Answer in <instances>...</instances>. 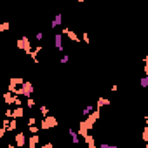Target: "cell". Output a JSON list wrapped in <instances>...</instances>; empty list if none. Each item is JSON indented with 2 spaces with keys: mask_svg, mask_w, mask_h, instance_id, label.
Instances as JSON below:
<instances>
[{
  "mask_svg": "<svg viewBox=\"0 0 148 148\" xmlns=\"http://www.w3.org/2000/svg\"><path fill=\"white\" fill-rule=\"evenodd\" d=\"M99 115H101V110H98V108H94V112L91 113V115H87L80 124H79V138H86L87 134H89V129H92L94 127V124L98 122V119H99Z\"/></svg>",
  "mask_w": 148,
  "mask_h": 148,
  "instance_id": "obj_1",
  "label": "cell"
},
{
  "mask_svg": "<svg viewBox=\"0 0 148 148\" xmlns=\"http://www.w3.org/2000/svg\"><path fill=\"white\" fill-rule=\"evenodd\" d=\"M32 94H33V84H32V82H28V80H25V82H23V86H21V87H18V91H16V94H14V96L32 98Z\"/></svg>",
  "mask_w": 148,
  "mask_h": 148,
  "instance_id": "obj_2",
  "label": "cell"
},
{
  "mask_svg": "<svg viewBox=\"0 0 148 148\" xmlns=\"http://www.w3.org/2000/svg\"><path fill=\"white\" fill-rule=\"evenodd\" d=\"M40 129H44V131H49V129H54V127H58V119L54 117V115H47V117H44L42 119V122H40V125H38Z\"/></svg>",
  "mask_w": 148,
  "mask_h": 148,
  "instance_id": "obj_3",
  "label": "cell"
},
{
  "mask_svg": "<svg viewBox=\"0 0 148 148\" xmlns=\"http://www.w3.org/2000/svg\"><path fill=\"white\" fill-rule=\"evenodd\" d=\"M16 45H18V49H19V51H23L25 54H28V56H30V52H32V42H30V38H28V37H21V38L16 42Z\"/></svg>",
  "mask_w": 148,
  "mask_h": 148,
  "instance_id": "obj_4",
  "label": "cell"
},
{
  "mask_svg": "<svg viewBox=\"0 0 148 148\" xmlns=\"http://www.w3.org/2000/svg\"><path fill=\"white\" fill-rule=\"evenodd\" d=\"M61 35L63 37H68L71 42H80V38H79V35L73 32V30H70V28H64V26H61Z\"/></svg>",
  "mask_w": 148,
  "mask_h": 148,
  "instance_id": "obj_5",
  "label": "cell"
},
{
  "mask_svg": "<svg viewBox=\"0 0 148 148\" xmlns=\"http://www.w3.org/2000/svg\"><path fill=\"white\" fill-rule=\"evenodd\" d=\"M12 143H14L18 148H25V146H26V134H25V132H16Z\"/></svg>",
  "mask_w": 148,
  "mask_h": 148,
  "instance_id": "obj_6",
  "label": "cell"
},
{
  "mask_svg": "<svg viewBox=\"0 0 148 148\" xmlns=\"http://www.w3.org/2000/svg\"><path fill=\"white\" fill-rule=\"evenodd\" d=\"M38 143H40L38 134H32L30 138H26V146H28V148H37V146H38Z\"/></svg>",
  "mask_w": 148,
  "mask_h": 148,
  "instance_id": "obj_7",
  "label": "cell"
},
{
  "mask_svg": "<svg viewBox=\"0 0 148 148\" xmlns=\"http://www.w3.org/2000/svg\"><path fill=\"white\" fill-rule=\"evenodd\" d=\"M54 45L59 52H63V35L61 33H56L54 35Z\"/></svg>",
  "mask_w": 148,
  "mask_h": 148,
  "instance_id": "obj_8",
  "label": "cell"
},
{
  "mask_svg": "<svg viewBox=\"0 0 148 148\" xmlns=\"http://www.w3.org/2000/svg\"><path fill=\"white\" fill-rule=\"evenodd\" d=\"M110 103H112V101H110L108 98H98V99H96V108L101 110L103 106H110Z\"/></svg>",
  "mask_w": 148,
  "mask_h": 148,
  "instance_id": "obj_9",
  "label": "cell"
},
{
  "mask_svg": "<svg viewBox=\"0 0 148 148\" xmlns=\"http://www.w3.org/2000/svg\"><path fill=\"white\" fill-rule=\"evenodd\" d=\"M61 23H63V14H56L54 19L51 21V28H58V26H61Z\"/></svg>",
  "mask_w": 148,
  "mask_h": 148,
  "instance_id": "obj_10",
  "label": "cell"
},
{
  "mask_svg": "<svg viewBox=\"0 0 148 148\" xmlns=\"http://www.w3.org/2000/svg\"><path fill=\"white\" fill-rule=\"evenodd\" d=\"M23 82H25V80H23L21 77H11V79H9V86H14V87H21Z\"/></svg>",
  "mask_w": 148,
  "mask_h": 148,
  "instance_id": "obj_11",
  "label": "cell"
},
{
  "mask_svg": "<svg viewBox=\"0 0 148 148\" xmlns=\"http://www.w3.org/2000/svg\"><path fill=\"white\" fill-rule=\"evenodd\" d=\"M14 99H16V96H14V94H11L9 91H7V92H4V103H5V105H9V106H11V105H14Z\"/></svg>",
  "mask_w": 148,
  "mask_h": 148,
  "instance_id": "obj_12",
  "label": "cell"
},
{
  "mask_svg": "<svg viewBox=\"0 0 148 148\" xmlns=\"http://www.w3.org/2000/svg\"><path fill=\"white\" fill-rule=\"evenodd\" d=\"M42 49H44L42 45H37V49H32V52H30V56H32V59H33L35 63H38V58H37V56H38V54L42 52Z\"/></svg>",
  "mask_w": 148,
  "mask_h": 148,
  "instance_id": "obj_13",
  "label": "cell"
},
{
  "mask_svg": "<svg viewBox=\"0 0 148 148\" xmlns=\"http://www.w3.org/2000/svg\"><path fill=\"white\" fill-rule=\"evenodd\" d=\"M25 115V110H23V106H16V110H12V119H21Z\"/></svg>",
  "mask_w": 148,
  "mask_h": 148,
  "instance_id": "obj_14",
  "label": "cell"
},
{
  "mask_svg": "<svg viewBox=\"0 0 148 148\" xmlns=\"http://www.w3.org/2000/svg\"><path fill=\"white\" fill-rule=\"evenodd\" d=\"M84 139H86V143H87V146H89V148H98V145H96V139L92 138V134H87Z\"/></svg>",
  "mask_w": 148,
  "mask_h": 148,
  "instance_id": "obj_15",
  "label": "cell"
},
{
  "mask_svg": "<svg viewBox=\"0 0 148 148\" xmlns=\"http://www.w3.org/2000/svg\"><path fill=\"white\" fill-rule=\"evenodd\" d=\"M68 134H70V138H71V143H73V145H79V141H80V139H79V134H77L75 131H73V129H68Z\"/></svg>",
  "mask_w": 148,
  "mask_h": 148,
  "instance_id": "obj_16",
  "label": "cell"
},
{
  "mask_svg": "<svg viewBox=\"0 0 148 148\" xmlns=\"http://www.w3.org/2000/svg\"><path fill=\"white\" fill-rule=\"evenodd\" d=\"M16 129H18V120H16V119H11V120H9V125H7V129H5V131L14 132Z\"/></svg>",
  "mask_w": 148,
  "mask_h": 148,
  "instance_id": "obj_17",
  "label": "cell"
},
{
  "mask_svg": "<svg viewBox=\"0 0 148 148\" xmlns=\"http://www.w3.org/2000/svg\"><path fill=\"white\" fill-rule=\"evenodd\" d=\"M11 30V25H9V21H0V33H4V32H9Z\"/></svg>",
  "mask_w": 148,
  "mask_h": 148,
  "instance_id": "obj_18",
  "label": "cell"
},
{
  "mask_svg": "<svg viewBox=\"0 0 148 148\" xmlns=\"http://www.w3.org/2000/svg\"><path fill=\"white\" fill-rule=\"evenodd\" d=\"M92 112H94V106H92V105H87V106L84 108V112H82V115H84V117H87V115H91Z\"/></svg>",
  "mask_w": 148,
  "mask_h": 148,
  "instance_id": "obj_19",
  "label": "cell"
},
{
  "mask_svg": "<svg viewBox=\"0 0 148 148\" xmlns=\"http://www.w3.org/2000/svg\"><path fill=\"white\" fill-rule=\"evenodd\" d=\"M38 110H40V115H42V117H47V115H51V113H49V108H47L45 105H42Z\"/></svg>",
  "mask_w": 148,
  "mask_h": 148,
  "instance_id": "obj_20",
  "label": "cell"
},
{
  "mask_svg": "<svg viewBox=\"0 0 148 148\" xmlns=\"http://www.w3.org/2000/svg\"><path fill=\"white\" fill-rule=\"evenodd\" d=\"M141 138H143V143L146 145V143H148V125H145V129H143V134H141Z\"/></svg>",
  "mask_w": 148,
  "mask_h": 148,
  "instance_id": "obj_21",
  "label": "cell"
},
{
  "mask_svg": "<svg viewBox=\"0 0 148 148\" xmlns=\"http://www.w3.org/2000/svg\"><path fill=\"white\" fill-rule=\"evenodd\" d=\"M26 106L28 108H35V98H26Z\"/></svg>",
  "mask_w": 148,
  "mask_h": 148,
  "instance_id": "obj_22",
  "label": "cell"
},
{
  "mask_svg": "<svg viewBox=\"0 0 148 148\" xmlns=\"http://www.w3.org/2000/svg\"><path fill=\"white\" fill-rule=\"evenodd\" d=\"M28 131H30V134H38L40 127L38 125H32V127H28Z\"/></svg>",
  "mask_w": 148,
  "mask_h": 148,
  "instance_id": "obj_23",
  "label": "cell"
},
{
  "mask_svg": "<svg viewBox=\"0 0 148 148\" xmlns=\"http://www.w3.org/2000/svg\"><path fill=\"white\" fill-rule=\"evenodd\" d=\"M98 148H119V146H115V145H108V143H101Z\"/></svg>",
  "mask_w": 148,
  "mask_h": 148,
  "instance_id": "obj_24",
  "label": "cell"
},
{
  "mask_svg": "<svg viewBox=\"0 0 148 148\" xmlns=\"http://www.w3.org/2000/svg\"><path fill=\"white\" fill-rule=\"evenodd\" d=\"M139 84H141V87H146V86H148V77H143V79L139 80Z\"/></svg>",
  "mask_w": 148,
  "mask_h": 148,
  "instance_id": "obj_25",
  "label": "cell"
},
{
  "mask_svg": "<svg viewBox=\"0 0 148 148\" xmlns=\"http://www.w3.org/2000/svg\"><path fill=\"white\" fill-rule=\"evenodd\" d=\"M14 105H16V106H23V99H21L19 96H16V99H14Z\"/></svg>",
  "mask_w": 148,
  "mask_h": 148,
  "instance_id": "obj_26",
  "label": "cell"
},
{
  "mask_svg": "<svg viewBox=\"0 0 148 148\" xmlns=\"http://www.w3.org/2000/svg\"><path fill=\"white\" fill-rule=\"evenodd\" d=\"M5 119H12V108H11V106L5 110Z\"/></svg>",
  "mask_w": 148,
  "mask_h": 148,
  "instance_id": "obj_27",
  "label": "cell"
},
{
  "mask_svg": "<svg viewBox=\"0 0 148 148\" xmlns=\"http://www.w3.org/2000/svg\"><path fill=\"white\" fill-rule=\"evenodd\" d=\"M35 124H37V119H35V117H30V119H28V127H32V125H35Z\"/></svg>",
  "mask_w": 148,
  "mask_h": 148,
  "instance_id": "obj_28",
  "label": "cell"
},
{
  "mask_svg": "<svg viewBox=\"0 0 148 148\" xmlns=\"http://www.w3.org/2000/svg\"><path fill=\"white\" fill-rule=\"evenodd\" d=\"M9 120H11V119H4V120H2V127H4V129H7V125H9Z\"/></svg>",
  "mask_w": 148,
  "mask_h": 148,
  "instance_id": "obj_29",
  "label": "cell"
},
{
  "mask_svg": "<svg viewBox=\"0 0 148 148\" xmlns=\"http://www.w3.org/2000/svg\"><path fill=\"white\" fill-rule=\"evenodd\" d=\"M42 148H54V145H52L51 141H47V143H44V145H42Z\"/></svg>",
  "mask_w": 148,
  "mask_h": 148,
  "instance_id": "obj_30",
  "label": "cell"
},
{
  "mask_svg": "<svg viewBox=\"0 0 148 148\" xmlns=\"http://www.w3.org/2000/svg\"><path fill=\"white\" fill-rule=\"evenodd\" d=\"M5 132H7V131H5L4 127H0V141H2V138L5 136Z\"/></svg>",
  "mask_w": 148,
  "mask_h": 148,
  "instance_id": "obj_31",
  "label": "cell"
},
{
  "mask_svg": "<svg viewBox=\"0 0 148 148\" xmlns=\"http://www.w3.org/2000/svg\"><path fill=\"white\" fill-rule=\"evenodd\" d=\"M82 40H84V44H89V35L84 33V35H82Z\"/></svg>",
  "mask_w": 148,
  "mask_h": 148,
  "instance_id": "obj_32",
  "label": "cell"
},
{
  "mask_svg": "<svg viewBox=\"0 0 148 148\" xmlns=\"http://www.w3.org/2000/svg\"><path fill=\"white\" fill-rule=\"evenodd\" d=\"M68 61H70V58H68V56L64 54V56L61 58V64H64V63H68Z\"/></svg>",
  "mask_w": 148,
  "mask_h": 148,
  "instance_id": "obj_33",
  "label": "cell"
},
{
  "mask_svg": "<svg viewBox=\"0 0 148 148\" xmlns=\"http://www.w3.org/2000/svg\"><path fill=\"white\" fill-rule=\"evenodd\" d=\"M42 38H44V33H42V32H38V33H37V40H38V42H40V40H42Z\"/></svg>",
  "mask_w": 148,
  "mask_h": 148,
  "instance_id": "obj_34",
  "label": "cell"
},
{
  "mask_svg": "<svg viewBox=\"0 0 148 148\" xmlns=\"http://www.w3.org/2000/svg\"><path fill=\"white\" fill-rule=\"evenodd\" d=\"M9 148H18V146H16L14 143H9Z\"/></svg>",
  "mask_w": 148,
  "mask_h": 148,
  "instance_id": "obj_35",
  "label": "cell"
},
{
  "mask_svg": "<svg viewBox=\"0 0 148 148\" xmlns=\"http://www.w3.org/2000/svg\"><path fill=\"white\" fill-rule=\"evenodd\" d=\"M54 148H58V146H54Z\"/></svg>",
  "mask_w": 148,
  "mask_h": 148,
  "instance_id": "obj_36",
  "label": "cell"
}]
</instances>
